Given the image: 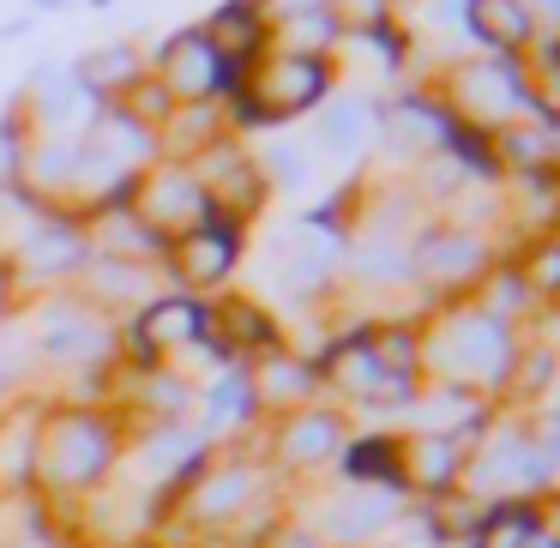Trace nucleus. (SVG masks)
Returning <instances> with one entry per match:
<instances>
[{"label": "nucleus", "instance_id": "1", "mask_svg": "<svg viewBox=\"0 0 560 548\" xmlns=\"http://www.w3.org/2000/svg\"><path fill=\"white\" fill-rule=\"evenodd\" d=\"M440 103H446L452 121L476 127V133L494 139L500 127H512L518 115H548L555 103L536 91L530 67L512 61V55H482V61H464L446 73V85H440Z\"/></svg>", "mask_w": 560, "mask_h": 548}, {"label": "nucleus", "instance_id": "2", "mask_svg": "<svg viewBox=\"0 0 560 548\" xmlns=\"http://www.w3.org/2000/svg\"><path fill=\"white\" fill-rule=\"evenodd\" d=\"M242 91L271 115L278 127H290L295 115L319 109L331 97V61L326 55H295V49H266L254 67H247Z\"/></svg>", "mask_w": 560, "mask_h": 548}, {"label": "nucleus", "instance_id": "3", "mask_svg": "<svg viewBox=\"0 0 560 548\" xmlns=\"http://www.w3.org/2000/svg\"><path fill=\"white\" fill-rule=\"evenodd\" d=\"M242 79L247 73L223 61L199 25L170 31V37L158 43V85H163V97H170L175 109H187V103H223Z\"/></svg>", "mask_w": 560, "mask_h": 548}, {"label": "nucleus", "instance_id": "4", "mask_svg": "<svg viewBox=\"0 0 560 548\" xmlns=\"http://www.w3.org/2000/svg\"><path fill=\"white\" fill-rule=\"evenodd\" d=\"M127 211H133V218L145 223L151 235H158V242H175V235H187L194 223H206L211 199H206V187H199V175L187 170V163L158 158V163H151V170L133 182Z\"/></svg>", "mask_w": 560, "mask_h": 548}, {"label": "nucleus", "instance_id": "5", "mask_svg": "<svg viewBox=\"0 0 560 548\" xmlns=\"http://www.w3.org/2000/svg\"><path fill=\"white\" fill-rule=\"evenodd\" d=\"M163 259L175 266L182 283H223L235 271V259H242V223H235L230 211L211 206L206 223H194L187 235L163 242Z\"/></svg>", "mask_w": 560, "mask_h": 548}, {"label": "nucleus", "instance_id": "6", "mask_svg": "<svg viewBox=\"0 0 560 548\" xmlns=\"http://www.w3.org/2000/svg\"><path fill=\"white\" fill-rule=\"evenodd\" d=\"M199 31H206V43L223 55V61L247 73V67H254L259 55L271 49V37H278V19H271V0H223V7H218V13H211Z\"/></svg>", "mask_w": 560, "mask_h": 548}, {"label": "nucleus", "instance_id": "7", "mask_svg": "<svg viewBox=\"0 0 560 548\" xmlns=\"http://www.w3.org/2000/svg\"><path fill=\"white\" fill-rule=\"evenodd\" d=\"M482 266H488V242L476 230H464V223L422 230V242L410 254V271L428 283H470V278H482Z\"/></svg>", "mask_w": 560, "mask_h": 548}, {"label": "nucleus", "instance_id": "8", "mask_svg": "<svg viewBox=\"0 0 560 548\" xmlns=\"http://www.w3.org/2000/svg\"><path fill=\"white\" fill-rule=\"evenodd\" d=\"M446 362L464 380H500L512 368V338L500 314H464L446 326Z\"/></svg>", "mask_w": 560, "mask_h": 548}, {"label": "nucleus", "instance_id": "9", "mask_svg": "<svg viewBox=\"0 0 560 548\" xmlns=\"http://www.w3.org/2000/svg\"><path fill=\"white\" fill-rule=\"evenodd\" d=\"M91 259V230L61 211H49L43 223H31V235L19 242V266L31 278H61V271H79Z\"/></svg>", "mask_w": 560, "mask_h": 548}, {"label": "nucleus", "instance_id": "10", "mask_svg": "<svg viewBox=\"0 0 560 548\" xmlns=\"http://www.w3.org/2000/svg\"><path fill=\"white\" fill-rule=\"evenodd\" d=\"M464 31L482 55H512V61L536 43V19L524 13V0H464Z\"/></svg>", "mask_w": 560, "mask_h": 548}, {"label": "nucleus", "instance_id": "11", "mask_svg": "<svg viewBox=\"0 0 560 548\" xmlns=\"http://www.w3.org/2000/svg\"><path fill=\"white\" fill-rule=\"evenodd\" d=\"M380 133V103L362 97V91H350V97H331L326 109H319V127L314 139L326 151H338V158H355V151H368Z\"/></svg>", "mask_w": 560, "mask_h": 548}, {"label": "nucleus", "instance_id": "12", "mask_svg": "<svg viewBox=\"0 0 560 548\" xmlns=\"http://www.w3.org/2000/svg\"><path fill=\"white\" fill-rule=\"evenodd\" d=\"M55 470H61V482H91V476L109 464V428L91 422V416H67V422H55Z\"/></svg>", "mask_w": 560, "mask_h": 548}, {"label": "nucleus", "instance_id": "13", "mask_svg": "<svg viewBox=\"0 0 560 548\" xmlns=\"http://www.w3.org/2000/svg\"><path fill=\"white\" fill-rule=\"evenodd\" d=\"M73 79L97 103H121L127 91L145 79V55H139V43H109V49H91L85 61L73 67Z\"/></svg>", "mask_w": 560, "mask_h": 548}, {"label": "nucleus", "instance_id": "14", "mask_svg": "<svg viewBox=\"0 0 560 548\" xmlns=\"http://www.w3.org/2000/svg\"><path fill=\"white\" fill-rule=\"evenodd\" d=\"M206 331H211V314L194 307V302H182V295H175V302H158L145 314V338L151 343H194V338H206Z\"/></svg>", "mask_w": 560, "mask_h": 548}, {"label": "nucleus", "instance_id": "15", "mask_svg": "<svg viewBox=\"0 0 560 548\" xmlns=\"http://www.w3.org/2000/svg\"><path fill=\"white\" fill-rule=\"evenodd\" d=\"M319 7H326L338 43L343 37L368 43V37H380V31H392V0H319Z\"/></svg>", "mask_w": 560, "mask_h": 548}, {"label": "nucleus", "instance_id": "16", "mask_svg": "<svg viewBox=\"0 0 560 548\" xmlns=\"http://www.w3.org/2000/svg\"><path fill=\"white\" fill-rule=\"evenodd\" d=\"M259 175H266V187H307L314 182V158H307L295 139H266V145L254 151Z\"/></svg>", "mask_w": 560, "mask_h": 548}, {"label": "nucleus", "instance_id": "17", "mask_svg": "<svg viewBox=\"0 0 560 548\" xmlns=\"http://www.w3.org/2000/svg\"><path fill=\"white\" fill-rule=\"evenodd\" d=\"M343 476H350V482H380V476H386V482H398V446H392V440H355L350 452H343Z\"/></svg>", "mask_w": 560, "mask_h": 548}, {"label": "nucleus", "instance_id": "18", "mask_svg": "<svg viewBox=\"0 0 560 548\" xmlns=\"http://www.w3.org/2000/svg\"><path fill=\"white\" fill-rule=\"evenodd\" d=\"M536 543V512L530 506H506L488 518L482 530V548H530Z\"/></svg>", "mask_w": 560, "mask_h": 548}, {"label": "nucleus", "instance_id": "19", "mask_svg": "<svg viewBox=\"0 0 560 548\" xmlns=\"http://www.w3.org/2000/svg\"><path fill=\"white\" fill-rule=\"evenodd\" d=\"M25 151H31V133L25 121H0V194H19V182H25Z\"/></svg>", "mask_w": 560, "mask_h": 548}, {"label": "nucleus", "instance_id": "20", "mask_svg": "<svg viewBox=\"0 0 560 548\" xmlns=\"http://www.w3.org/2000/svg\"><path fill=\"white\" fill-rule=\"evenodd\" d=\"M103 331L91 326V314H55L49 319V355H79V350H97Z\"/></svg>", "mask_w": 560, "mask_h": 548}, {"label": "nucleus", "instance_id": "21", "mask_svg": "<svg viewBox=\"0 0 560 548\" xmlns=\"http://www.w3.org/2000/svg\"><path fill=\"white\" fill-rule=\"evenodd\" d=\"M338 446V422L331 416H307V422L290 428V458H326Z\"/></svg>", "mask_w": 560, "mask_h": 548}, {"label": "nucleus", "instance_id": "22", "mask_svg": "<svg viewBox=\"0 0 560 548\" xmlns=\"http://www.w3.org/2000/svg\"><path fill=\"white\" fill-rule=\"evenodd\" d=\"M223 319H230V338H235V343H278V331H271V319L259 314V307H247V302L223 307Z\"/></svg>", "mask_w": 560, "mask_h": 548}, {"label": "nucleus", "instance_id": "23", "mask_svg": "<svg viewBox=\"0 0 560 548\" xmlns=\"http://www.w3.org/2000/svg\"><path fill=\"white\" fill-rule=\"evenodd\" d=\"M374 524H386V500H350V506L338 512V530L343 536H368Z\"/></svg>", "mask_w": 560, "mask_h": 548}, {"label": "nucleus", "instance_id": "24", "mask_svg": "<svg viewBox=\"0 0 560 548\" xmlns=\"http://www.w3.org/2000/svg\"><path fill=\"white\" fill-rule=\"evenodd\" d=\"M524 283H536V290H560V235L555 242H542L530 254V271H524Z\"/></svg>", "mask_w": 560, "mask_h": 548}, {"label": "nucleus", "instance_id": "25", "mask_svg": "<svg viewBox=\"0 0 560 548\" xmlns=\"http://www.w3.org/2000/svg\"><path fill=\"white\" fill-rule=\"evenodd\" d=\"M422 482H452V446H446V440H440V434H428L422 440Z\"/></svg>", "mask_w": 560, "mask_h": 548}, {"label": "nucleus", "instance_id": "26", "mask_svg": "<svg viewBox=\"0 0 560 548\" xmlns=\"http://www.w3.org/2000/svg\"><path fill=\"white\" fill-rule=\"evenodd\" d=\"M7 295H13V271L0 266V307H7Z\"/></svg>", "mask_w": 560, "mask_h": 548}, {"label": "nucleus", "instance_id": "27", "mask_svg": "<svg viewBox=\"0 0 560 548\" xmlns=\"http://www.w3.org/2000/svg\"><path fill=\"white\" fill-rule=\"evenodd\" d=\"M37 7H61V0H37Z\"/></svg>", "mask_w": 560, "mask_h": 548}]
</instances>
